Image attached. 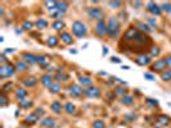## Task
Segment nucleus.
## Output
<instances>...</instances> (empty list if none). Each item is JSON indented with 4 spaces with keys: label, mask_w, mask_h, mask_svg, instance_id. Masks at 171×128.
I'll return each instance as SVG.
<instances>
[{
    "label": "nucleus",
    "mask_w": 171,
    "mask_h": 128,
    "mask_svg": "<svg viewBox=\"0 0 171 128\" xmlns=\"http://www.w3.org/2000/svg\"><path fill=\"white\" fill-rule=\"evenodd\" d=\"M152 40L147 35L138 31L136 27H129L124 33V37L120 41L121 51H131V53H144L145 50H151Z\"/></svg>",
    "instance_id": "1"
},
{
    "label": "nucleus",
    "mask_w": 171,
    "mask_h": 128,
    "mask_svg": "<svg viewBox=\"0 0 171 128\" xmlns=\"http://www.w3.org/2000/svg\"><path fill=\"white\" fill-rule=\"evenodd\" d=\"M107 29H108V36L109 37H117L120 33V22L116 17H111L107 24Z\"/></svg>",
    "instance_id": "2"
},
{
    "label": "nucleus",
    "mask_w": 171,
    "mask_h": 128,
    "mask_svg": "<svg viewBox=\"0 0 171 128\" xmlns=\"http://www.w3.org/2000/svg\"><path fill=\"white\" fill-rule=\"evenodd\" d=\"M72 32L75 33L77 37H84V36L86 35L88 29H86V26H85L82 22L76 21V22H73V24H72Z\"/></svg>",
    "instance_id": "3"
},
{
    "label": "nucleus",
    "mask_w": 171,
    "mask_h": 128,
    "mask_svg": "<svg viewBox=\"0 0 171 128\" xmlns=\"http://www.w3.org/2000/svg\"><path fill=\"white\" fill-rule=\"evenodd\" d=\"M14 72H16V68L12 64H9V63L0 67V77H2V78H8L10 76H13Z\"/></svg>",
    "instance_id": "4"
},
{
    "label": "nucleus",
    "mask_w": 171,
    "mask_h": 128,
    "mask_svg": "<svg viewBox=\"0 0 171 128\" xmlns=\"http://www.w3.org/2000/svg\"><path fill=\"white\" fill-rule=\"evenodd\" d=\"M95 32L98 36H100V37H103V36L108 35V29H107V24L104 21H98L96 26H95Z\"/></svg>",
    "instance_id": "5"
},
{
    "label": "nucleus",
    "mask_w": 171,
    "mask_h": 128,
    "mask_svg": "<svg viewBox=\"0 0 171 128\" xmlns=\"http://www.w3.org/2000/svg\"><path fill=\"white\" fill-rule=\"evenodd\" d=\"M166 68H167V64H166V62H165V59L156 60V62L152 64V67H151V69L153 72H161V73L163 71H166Z\"/></svg>",
    "instance_id": "6"
},
{
    "label": "nucleus",
    "mask_w": 171,
    "mask_h": 128,
    "mask_svg": "<svg viewBox=\"0 0 171 128\" xmlns=\"http://www.w3.org/2000/svg\"><path fill=\"white\" fill-rule=\"evenodd\" d=\"M103 16H104V12L99 8H91L89 10V17L90 18H94V19H98V21H102Z\"/></svg>",
    "instance_id": "7"
},
{
    "label": "nucleus",
    "mask_w": 171,
    "mask_h": 128,
    "mask_svg": "<svg viewBox=\"0 0 171 128\" xmlns=\"http://www.w3.org/2000/svg\"><path fill=\"white\" fill-rule=\"evenodd\" d=\"M84 95H86L88 97H99L100 96V90L93 86V87H88L84 90Z\"/></svg>",
    "instance_id": "8"
},
{
    "label": "nucleus",
    "mask_w": 171,
    "mask_h": 128,
    "mask_svg": "<svg viewBox=\"0 0 171 128\" xmlns=\"http://www.w3.org/2000/svg\"><path fill=\"white\" fill-rule=\"evenodd\" d=\"M68 92L72 97H78L84 94V90L78 86V85H72V86L68 87Z\"/></svg>",
    "instance_id": "9"
},
{
    "label": "nucleus",
    "mask_w": 171,
    "mask_h": 128,
    "mask_svg": "<svg viewBox=\"0 0 171 128\" xmlns=\"http://www.w3.org/2000/svg\"><path fill=\"white\" fill-rule=\"evenodd\" d=\"M147 9H148V12H151L152 14H155V16H160L161 14V8L158 7V5L153 2H149L148 4H147Z\"/></svg>",
    "instance_id": "10"
},
{
    "label": "nucleus",
    "mask_w": 171,
    "mask_h": 128,
    "mask_svg": "<svg viewBox=\"0 0 171 128\" xmlns=\"http://www.w3.org/2000/svg\"><path fill=\"white\" fill-rule=\"evenodd\" d=\"M22 59L24 60L26 63L28 64H35V63H38V57L34 55V54H30V53H23L22 54Z\"/></svg>",
    "instance_id": "11"
},
{
    "label": "nucleus",
    "mask_w": 171,
    "mask_h": 128,
    "mask_svg": "<svg viewBox=\"0 0 171 128\" xmlns=\"http://www.w3.org/2000/svg\"><path fill=\"white\" fill-rule=\"evenodd\" d=\"M40 123H41L42 127H45V128H54L56 127V119L52 118V117H46L44 119H41Z\"/></svg>",
    "instance_id": "12"
},
{
    "label": "nucleus",
    "mask_w": 171,
    "mask_h": 128,
    "mask_svg": "<svg viewBox=\"0 0 171 128\" xmlns=\"http://www.w3.org/2000/svg\"><path fill=\"white\" fill-rule=\"evenodd\" d=\"M151 57L149 55H145V54H142V55H139L136 59H135V62H136V64H139V65H148L149 63H151Z\"/></svg>",
    "instance_id": "13"
},
{
    "label": "nucleus",
    "mask_w": 171,
    "mask_h": 128,
    "mask_svg": "<svg viewBox=\"0 0 171 128\" xmlns=\"http://www.w3.org/2000/svg\"><path fill=\"white\" fill-rule=\"evenodd\" d=\"M39 115L38 114H36V113H32V114H28L27 115V117L26 118H24V123H26V124H35L36 123V122H38L39 120Z\"/></svg>",
    "instance_id": "14"
},
{
    "label": "nucleus",
    "mask_w": 171,
    "mask_h": 128,
    "mask_svg": "<svg viewBox=\"0 0 171 128\" xmlns=\"http://www.w3.org/2000/svg\"><path fill=\"white\" fill-rule=\"evenodd\" d=\"M157 123L158 126H169L170 122H171V118L169 117V115H160V117H157Z\"/></svg>",
    "instance_id": "15"
},
{
    "label": "nucleus",
    "mask_w": 171,
    "mask_h": 128,
    "mask_svg": "<svg viewBox=\"0 0 171 128\" xmlns=\"http://www.w3.org/2000/svg\"><path fill=\"white\" fill-rule=\"evenodd\" d=\"M136 29H138V31H140L142 33H148V32H151V29H152V28H151L147 23L138 22V23H136Z\"/></svg>",
    "instance_id": "16"
},
{
    "label": "nucleus",
    "mask_w": 171,
    "mask_h": 128,
    "mask_svg": "<svg viewBox=\"0 0 171 128\" xmlns=\"http://www.w3.org/2000/svg\"><path fill=\"white\" fill-rule=\"evenodd\" d=\"M41 83L44 85V86H46V87H50L54 83V82H53L52 76H49V74H44V76L41 77Z\"/></svg>",
    "instance_id": "17"
},
{
    "label": "nucleus",
    "mask_w": 171,
    "mask_h": 128,
    "mask_svg": "<svg viewBox=\"0 0 171 128\" xmlns=\"http://www.w3.org/2000/svg\"><path fill=\"white\" fill-rule=\"evenodd\" d=\"M56 80H58V81H67L68 80V76H67V73L64 72V69L60 68L58 71V73L56 74Z\"/></svg>",
    "instance_id": "18"
},
{
    "label": "nucleus",
    "mask_w": 171,
    "mask_h": 128,
    "mask_svg": "<svg viewBox=\"0 0 171 128\" xmlns=\"http://www.w3.org/2000/svg\"><path fill=\"white\" fill-rule=\"evenodd\" d=\"M23 83H24V86H27V87H35L36 83H38V80L34 78V77H30V78L23 80Z\"/></svg>",
    "instance_id": "19"
},
{
    "label": "nucleus",
    "mask_w": 171,
    "mask_h": 128,
    "mask_svg": "<svg viewBox=\"0 0 171 128\" xmlns=\"http://www.w3.org/2000/svg\"><path fill=\"white\" fill-rule=\"evenodd\" d=\"M50 108H52V110H53L54 113H56V114H59L60 112H62V104H60L59 101H54V102H52Z\"/></svg>",
    "instance_id": "20"
},
{
    "label": "nucleus",
    "mask_w": 171,
    "mask_h": 128,
    "mask_svg": "<svg viewBox=\"0 0 171 128\" xmlns=\"http://www.w3.org/2000/svg\"><path fill=\"white\" fill-rule=\"evenodd\" d=\"M60 37H62V41L64 42V44H67V45H71L72 42H73L72 36H71L68 32H63V33H62V36H60Z\"/></svg>",
    "instance_id": "21"
},
{
    "label": "nucleus",
    "mask_w": 171,
    "mask_h": 128,
    "mask_svg": "<svg viewBox=\"0 0 171 128\" xmlns=\"http://www.w3.org/2000/svg\"><path fill=\"white\" fill-rule=\"evenodd\" d=\"M16 96H17V99L21 101V100H23V99H26L27 97V91L23 90V88H18L16 91Z\"/></svg>",
    "instance_id": "22"
},
{
    "label": "nucleus",
    "mask_w": 171,
    "mask_h": 128,
    "mask_svg": "<svg viewBox=\"0 0 171 128\" xmlns=\"http://www.w3.org/2000/svg\"><path fill=\"white\" fill-rule=\"evenodd\" d=\"M50 16H52V18H62L64 16V13L60 12L59 9H57V8H53L50 10Z\"/></svg>",
    "instance_id": "23"
},
{
    "label": "nucleus",
    "mask_w": 171,
    "mask_h": 128,
    "mask_svg": "<svg viewBox=\"0 0 171 128\" xmlns=\"http://www.w3.org/2000/svg\"><path fill=\"white\" fill-rule=\"evenodd\" d=\"M64 110H66V113H68V114H73L75 110H76V108H75V105H73L72 102H67V104L64 105Z\"/></svg>",
    "instance_id": "24"
},
{
    "label": "nucleus",
    "mask_w": 171,
    "mask_h": 128,
    "mask_svg": "<svg viewBox=\"0 0 171 128\" xmlns=\"http://www.w3.org/2000/svg\"><path fill=\"white\" fill-rule=\"evenodd\" d=\"M46 44H48V46H52V47L57 46V45H58V39L56 37V36H50V37L48 39Z\"/></svg>",
    "instance_id": "25"
},
{
    "label": "nucleus",
    "mask_w": 171,
    "mask_h": 128,
    "mask_svg": "<svg viewBox=\"0 0 171 128\" xmlns=\"http://www.w3.org/2000/svg\"><path fill=\"white\" fill-rule=\"evenodd\" d=\"M38 63L42 67V68H45L49 64V59H48V57H38Z\"/></svg>",
    "instance_id": "26"
},
{
    "label": "nucleus",
    "mask_w": 171,
    "mask_h": 128,
    "mask_svg": "<svg viewBox=\"0 0 171 128\" xmlns=\"http://www.w3.org/2000/svg\"><path fill=\"white\" fill-rule=\"evenodd\" d=\"M52 27L56 29V31H60L62 28H64V23L62 21H56V22L52 24Z\"/></svg>",
    "instance_id": "27"
},
{
    "label": "nucleus",
    "mask_w": 171,
    "mask_h": 128,
    "mask_svg": "<svg viewBox=\"0 0 171 128\" xmlns=\"http://www.w3.org/2000/svg\"><path fill=\"white\" fill-rule=\"evenodd\" d=\"M133 100H134V97L133 96H130V95H126V96H124L122 97V100H121V102L124 105H130V104H133Z\"/></svg>",
    "instance_id": "28"
},
{
    "label": "nucleus",
    "mask_w": 171,
    "mask_h": 128,
    "mask_svg": "<svg viewBox=\"0 0 171 128\" xmlns=\"http://www.w3.org/2000/svg\"><path fill=\"white\" fill-rule=\"evenodd\" d=\"M160 47H157V46H152L151 47V50H149V57H158L160 55Z\"/></svg>",
    "instance_id": "29"
},
{
    "label": "nucleus",
    "mask_w": 171,
    "mask_h": 128,
    "mask_svg": "<svg viewBox=\"0 0 171 128\" xmlns=\"http://www.w3.org/2000/svg\"><path fill=\"white\" fill-rule=\"evenodd\" d=\"M20 106L21 108H31L32 106V101L31 100H27V99H23V100H21L20 101Z\"/></svg>",
    "instance_id": "30"
},
{
    "label": "nucleus",
    "mask_w": 171,
    "mask_h": 128,
    "mask_svg": "<svg viewBox=\"0 0 171 128\" xmlns=\"http://www.w3.org/2000/svg\"><path fill=\"white\" fill-rule=\"evenodd\" d=\"M161 78L163 81H171V69H167L161 73Z\"/></svg>",
    "instance_id": "31"
},
{
    "label": "nucleus",
    "mask_w": 171,
    "mask_h": 128,
    "mask_svg": "<svg viewBox=\"0 0 171 128\" xmlns=\"http://www.w3.org/2000/svg\"><path fill=\"white\" fill-rule=\"evenodd\" d=\"M49 91H50L52 94H58L60 91V85L59 83H53L50 87H49Z\"/></svg>",
    "instance_id": "32"
},
{
    "label": "nucleus",
    "mask_w": 171,
    "mask_h": 128,
    "mask_svg": "<svg viewBox=\"0 0 171 128\" xmlns=\"http://www.w3.org/2000/svg\"><path fill=\"white\" fill-rule=\"evenodd\" d=\"M78 81H80V83L82 85V86H89L90 87V85H91V80L89 77H80Z\"/></svg>",
    "instance_id": "33"
},
{
    "label": "nucleus",
    "mask_w": 171,
    "mask_h": 128,
    "mask_svg": "<svg viewBox=\"0 0 171 128\" xmlns=\"http://www.w3.org/2000/svg\"><path fill=\"white\" fill-rule=\"evenodd\" d=\"M16 69L18 71H26L27 69V65L24 62H21V60H18V62L16 63Z\"/></svg>",
    "instance_id": "34"
},
{
    "label": "nucleus",
    "mask_w": 171,
    "mask_h": 128,
    "mask_svg": "<svg viewBox=\"0 0 171 128\" xmlns=\"http://www.w3.org/2000/svg\"><path fill=\"white\" fill-rule=\"evenodd\" d=\"M36 26H38L39 29H44L48 27V22L45 19H39L38 22H36Z\"/></svg>",
    "instance_id": "35"
},
{
    "label": "nucleus",
    "mask_w": 171,
    "mask_h": 128,
    "mask_svg": "<svg viewBox=\"0 0 171 128\" xmlns=\"http://www.w3.org/2000/svg\"><path fill=\"white\" fill-rule=\"evenodd\" d=\"M32 27H34V23L31 21H26V22L23 23V27L22 28L24 29V31H31Z\"/></svg>",
    "instance_id": "36"
},
{
    "label": "nucleus",
    "mask_w": 171,
    "mask_h": 128,
    "mask_svg": "<svg viewBox=\"0 0 171 128\" xmlns=\"http://www.w3.org/2000/svg\"><path fill=\"white\" fill-rule=\"evenodd\" d=\"M7 104H8V99H7V96H5V94L3 92L2 95H0V106L4 108Z\"/></svg>",
    "instance_id": "37"
},
{
    "label": "nucleus",
    "mask_w": 171,
    "mask_h": 128,
    "mask_svg": "<svg viewBox=\"0 0 171 128\" xmlns=\"http://www.w3.org/2000/svg\"><path fill=\"white\" fill-rule=\"evenodd\" d=\"M104 127H106L104 122H103V120H100V119L95 120L94 123H93V128H104Z\"/></svg>",
    "instance_id": "38"
},
{
    "label": "nucleus",
    "mask_w": 171,
    "mask_h": 128,
    "mask_svg": "<svg viewBox=\"0 0 171 128\" xmlns=\"http://www.w3.org/2000/svg\"><path fill=\"white\" fill-rule=\"evenodd\" d=\"M161 10L166 12V13H171V4L170 3H163L161 5Z\"/></svg>",
    "instance_id": "39"
},
{
    "label": "nucleus",
    "mask_w": 171,
    "mask_h": 128,
    "mask_svg": "<svg viewBox=\"0 0 171 128\" xmlns=\"http://www.w3.org/2000/svg\"><path fill=\"white\" fill-rule=\"evenodd\" d=\"M147 23L149 24V27H151L152 29L157 27V22H156L155 18H148V19H147Z\"/></svg>",
    "instance_id": "40"
},
{
    "label": "nucleus",
    "mask_w": 171,
    "mask_h": 128,
    "mask_svg": "<svg viewBox=\"0 0 171 128\" xmlns=\"http://www.w3.org/2000/svg\"><path fill=\"white\" fill-rule=\"evenodd\" d=\"M116 94H117L118 96L124 97V96H126V90L124 87H117V88H116Z\"/></svg>",
    "instance_id": "41"
},
{
    "label": "nucleus",
    "mask_w": 171,
    "mask_h": 128,
    "mask_svg": "<svg viewBox=\"0 0 171 128\" xmlns=\"http://www.w3.org/2000/svg\"><path fill=\"white\" fill-rule=\"evenodd\" d=\"M147 104L149 106H158V101L156 99H147Z\"/></svg>",
    "instance_id": "42"
},
{
    "label": "nucleus",
    "mask_w": 171,
    "mask_h": 128,
    "mask_svg": "<svg viewBox=\"0 0 171 128\" xmlns=\"http://www.w3.org/2000/svg\"><path fill=\"white\" fill-rule=\"evenodd\" d=\"M108 4L111 5L112 8H116V9H117V8H120L121 5H122V3H121V2H109Z\"/></svg>",
    "instance_id": "43"
},
{
    "label": "nucleus",
    "mask_w": 171,
    "mask_h": 128,
    "mask_svg": "<svg viewBox=\"0 0 171 128\" xmlns=\"http://www.w3.org/2000/svg\"><path fill=\"white\" fill-rule=\"evenodd\" d=\"M12 86H13V85H12V82H7V83H5L4 86L2 87L3 92H5V91H9V88H12Z\"/></svg>",
    "instance_id": "44"
},
{
    "label": "nucleus",
    "mask_w": 171,
    "mask_h": 128,
    "mask_svg": "<svg viewBox=\"0 0 171 128\" xmlns=\"http://www.w3.org/2000/svg\"><path fill=\"white\" fill-rule=\"evenodd\" d=\"M144 77L147 78V80H149V81H155V76L151 74V73H144Z\"/></svg>",
    "instance_id": "45"
},
{
    "label": "nucleus",
    "mask_w": 171,
    "mask_h": 128,
    "mask_svg": "<svg viewBox=\"0 0 171 128\" xmlns=\"http://www.w3.org/2000/svg\"><path fill=\"white\" fill-rule=\"evenodd\" d=\"M135 118H136V115H135V114H130V115H126V118H125V119H126L127 122H131V120H134Z\"/></svg>",
    "instance_id": "46"
},
{
    "label": "nucleus",
    "mask_w": 171,
    "mask_h": 128,
    "mask_svg": "<svg viewBox=\"0 0 171 128\" xmlns=\"http://www.w3.org/2000/svg\"><path fill=\"white\" fill-rule=\"evenodd\" d=\"M36 114H38L39 115V117H40V115H44L45 114V110H44V109H42V108H39V109H36V112H35Z\"/></svg>",
    "instance_id": "47"
},
{
    "label": "nucleus",
    "mask_w": 171,
    "mask_h": 128,
    "mask_svg": "<svg viewBox=\"0 0 171 128\" xmlns=\"http://www.w3.org/2000/svg\"><path fill=\"white\" fill-rule=\"evenodd\" d=\"M165 62H166L167 67H171V55H169V57L165 58Z\"/></svg>",
    "instance_id": "48"
},
{
    "label": "nucleus",
    "mask_w": 171,
    "mask_h": 128,
    "mask_svg": "<svg viewBox=\"0 0 171 128\" xmlns=\"http://www.w3.org/2000/svg\"><path fill=\"white\" fill-rule=\"evenodd\" d=\"M111 62H112V63H120V59L116 58V57H112V58H111Z\"/></svg>",
    "instance_id": "49"
},
{
    "label": "nucleus",
    "mask_w": 171,
    "mask_h": 128,
    "mask_svg": "<svg viewBox=\"0 0 171 128\" xmlns=\"http://www.w3.org/2000/svg\"><path fill=\"white\" fill-rule=\"evenodd\" d=\"M0 60H2L3 65H4V64H7V59H5V55H4V53H3V55H2V59H0Z\"/></svg>",
    "instance_id": "50"
},
{
    "label": "nucleus",
    "mask_w": 171,
    "mask_h": 128,
    "mask_svg": "<svg viewBox=\"0 0 171 128\" xmlns=\"http://www.w3.org/2000/svg\"><path fill=\"white\" fill-rule=\"evenodd\" d=\"M107 53H108V49L107 47H103V55H107Z\"/></svg>",
    "instance_id": "51"
},
{
    "label": "nucleus",
    "mask_w": 171,
    "mask_h": 128,
    "mask_svg": "<svg viewBox=\"0 0 171 128\" xmlns=\"http://www.w3.org/2000/svg\"><path fill=\"white\" fill-rule=\"evenodd\" d=\"M13 51H14V49H7V50L4 51V54H5V53H13Z\"/></svg>",
    "instance_id": "52"
},
{
    "label": "nucleus",
    "mask_w": 171,
    "mask_h": 128,
    "mask_svg": "<svg viewBox=\"0 0 171 128\" xmlns=\"http://www.w3.org/2000/svg\"><path fill=\"white\" fill-rule=\"evenodd\" d=\"M135 7H142V3H133Z\"/></svg>",
    "instance_id": "53"
},
{
    "label": "nucleus",
    "mask_w": 171,
    "mask_h": 128,
    "mask_svg": "<svg viewBox=\"0 0 171 128\" xmlns=\"http://www.w3.org/2000/svg\"><path fill=\"white\" fill-rule=\"evenodd\" d=\"M48 71H49V72H50V73H53V72H54V68H49Z\"/></svg>",
    "instance_id": "54"
},
{
    "label": "nucleus",
    "mask_w": 171,
    "mask_h": 128,
    "mask_svg": "<svg viewBox=\"0 0 171 128\" xmlns=\"http://www.w3.org/2000/svg\"><path fill=\"white\" fill-rule=\"evenodd\" d=\"M18 128H26V127H18Z\"/></svg>",
    "instance_id": "55"
},
{
    "label": "nucleus",
    "mask_w": 171,
    "mask_h": 128,
    "mask_svg": "<svg viewBox=\"0 0 171 128\" xmlns=\"http://www.w3.org/2000/svg\"><path fill=\"white\" fill-rule=\"evenodd\" d=\"M155 128H161V127H155Z\"/></svg>",
    "instance_id": "56"
}]
</instances>
